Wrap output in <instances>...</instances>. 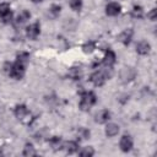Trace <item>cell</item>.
I'll use <instances>...</instances> for the list:
<instances>
[{
	"label": "cell",
	"mask_w": 157,
	"mask_h": 157,
	"mask_svg": "<svg viewBox=\"0 0 157 157\" xmlns=\"http://www.w3.org/2000/svg\"><path fill=\"white\" fill-rule=\"evenodd\" d=\"M113 76V67H108L104 66L103 69H99L97 71H94L93 74H91L90 76V81L96 86V87H101L105 83L107 80H109Z\"/></svg>",
	"instance_id": "6da1fadb"
},
{
	"label": "cell",
	"mask_w": 157,
	"mask_h": 157,
	"mask_svg": "<svg viewBox=\"0 0 157 157\" xmlns=\"http://www.w3.org/2000/svg\"><path fill=\"white\" fill-rule=\"evenodd\" d=\"M97 103V96L93 91H85L81 93V99L78 103V108L82 112H88Z\"/></svg>",
	"instance_id": "7a4b0ae2"
},
{
	"label": "cell",
	"mask_w": 157,
	"mask_h": 157,
	"mask_svg": "<svg viewBox=\"0 0 157 157\" xmlns=\"http://www.w3.org/2000/svg\"><path fill=\"white\" fill-rule=\"evenodd\" d=\"M7 74L13 80H21V78H23V76L26 74V67L17 63H11V65L7 70Z\"/></svg>",
	"instance_id": "3957f363"
},
{
	"label": "cell",
	"mask_w": 157,
	"mask_h": 157,
	"mask_svg": "<svg viewBox=\"0 0 157 157\" xmlns=\"http://www.w3.org/2000/svg\"><path fill=\"white\" fill-rule=\"evenodd\" d=\"M0 20L4 23L12 22V11L9 2H0Z\"/></svg>",
	"instance_id": "277c9868"
},
{
	"label": "cell",
	"mask_w": 157,
	"mask_h": 157,
	"mask_svg": "<svg viewBox=\"0 0 157 157\" xmlns=\"http://www.w3.org/2000/svg\"><path fill=\"white\" fill-rule=\"evenodd\" d=\"M39 34H40V23L39 22H33L26 27V36L28 39L36 40Z\"/></svg>",
	"instance_id": "5b68a950"
},
{
	"label": "cell",
	"mask_w": 157,
	"mask_h": 157,
	"mask_svg": "<svg viewBox=\"0 0 157 157\" xmlns=\"http://www.w3.org/2000/svg\"><path fill=\"white\" fill-rule=\"evenodd\" d=\"M132 147H134V140H132V137L130 135H126V134L123 135L120 137V140H119V148L123 152L128 153V152H130L132 150Z\"/></svg>",
	"instance_id": "8992f818"
},
{
	"label": "cell",
	"mask_w": 157,
	"mask_h": 157,
	"mask_svg": "<svg viewBox=\"0 0 157 157\" xmlns=\"http://www.w3.org/2000/svg\"><path fill=\"white\" fill-rule=\"evenodd\" d=\"M13 115L18 120H25L29 115V112H28L27 105L26 104H17V105H15V108H13Z\"/></svg>",
	"instance_id": "52a82bcc"
},
{
	"label": "cell",
	"mask_w": 157,
	"mask_h": 157,
	"mask_svg": "<svg viewBox=\"0 0 157 157\" xmlns=\"http://www.w3.org/2000/svg\"><path fill=\"white\" fill-rule=\"evenodd\" d=\"M117 61V55L112 49H107L105 54L102 59V65L103 66H108V67H113V65Z\"/></svg>",
	"instance_id": "ba28073f"
},
{
	"label": "cell",
	"mask_w": 157,
	"mask_h": 157,
	"mask_svg": "<svg viewBox=\"0 0 157 157\" xmlns=\"http://www.w3.org/2000/svg\"><path fill=\"white\" fill-rule=\"evenodd\" d=\"M121 11V6L119 2H115V1H112V2H108L105 5V15L108 16H118Z\"/></svg>",
	"instance_id": "9c48e42d"
},
{
	"label": "cell",
	"mask_w": 157,
	"mask_h": 157,
	"mask_svg": "<svg viewBox=\"0 0 157 157\" xmlns=\"http://www.w3.org/2000/svg\"><path fill=\"white\" fill-rule=\"evenodd\" d=\"M29 18H31V12H29L28 10H22V11L16 16V18L12 20V21H13V25H15L16 27H20V26L25 25Z\"/></svg>",
	"instance_id": "30bf717a"
},
{
	"label": "cell",
	"mask_w": 157,
	"mask_h": 157,
	"mask_svg": "<svg viewBox=\"0 0 157 157\" xmlns=\"http://www.w3.org/2000/svg\"><path fill=\"white\" fill-rule=\"evenodd\" d=\"M132 36H134V31L131 28H126L124 29L119 36H118V39L120 43H123L124 45H129L131 43V39H132Z\"/></svg>",
	"instance_id": "8fae6325"
},
{
	"label": "cell",
	"mask_w": 157,
	"mask_h": 157,
	"mask_svg": "<svg viewBox=\"0 0 157 157\" xmlns=\"http://www.w3.org/2000/svg\"><path fill=\"white\" fill-rule=\"evenodd\" d=\"M110 119V112L108 109H101L94 115V121L98 124H105Z\"/></svg>",
	"instance_id": "7c38bea8"
},
{
	"label": "cell",
	"mask_w": 157,
	"mask_h": 157,
	"mask_svg": "<svg viewBox=\"0 0 157 157\" xmlns=\"http://www.w3.org/2000/svg\"><path fill=\"white\" fill-rule=\"evenodd\" d=\"M136 76V71L132 67H124L120 72V78L123 82H130L135 78Z\"/></svg>",
	"instance_id": "4fadbf2b"
},
{
	"label": "cell",
	"mask_w": 157,
	"mask_h": 157,
	"mask_svg": "<svg viewBox=\"0 0 157 157\" xmlns=\"http://www.w3.org/2000/svg\"><path fill=\"white\" fill-rule=\"evenodd\" d=\"M151 52V44L147 40H140L136 44V53L140 55H147Z\"/></svg>",
	"instance_id": "5bb4252c"
},
{
	"label": "cell",
	"mask_w": 157,
	"mask_h": 157,
	"mask_svg": "<svg viewBox=\"0 0 157 157\" xmlns=\"http://www.w3.org/2000/svg\"><path fill=\"white\" fill-rule=\"evenodd\" d=\"M105 128H104V134L107 137H114L119 134V125L115 123H105Z\"/></svg>",
	"instance_id": "9a60e30c"
},
{
	"label": "cell",
	"mask_w": 157,
	"mask_h": 157,
	"mask_svg": "<svg viewBox=\"0 0 157 157\" xmlns=\"http://www.w3.org/2000/svg\"><path fill=\"white\" fill-rule=\"evenodd\" d=\"M67 155H74V153H77V151L80 150V145L77 141H74V140H70V141H66L64 142V147H63Z\"/></svg>",
	"instance_id": "2e32d148"
},
{
	"label": "cell",
	"mask_w": 157,
	"mask_h": 157,
	"mask_svg": "<svg viewBox=\"0 0 157 157\" xmlns=\"http://www.w3.org/2000/svg\"><path fill=\"white\" fill-rule=\"evenodd\" d=\"M48 141H49V145L53 151H60L64 147V141L60 136H52Z\"/></svg>",
	"instance_id": "e0dca14e"
},
{
	"label": "cell",
	"mask_w": 157,
	"mask_h": 157,
	"mask_svg": "<svg viewBox=\"0 0 157 157\" xmlns=\"http://www.w3.org/2000/svg\"><path fill=\"white\" fill-rule=\"evenodd\" d=\"M15 63H17V64H20V65L27 67V65H28V63H29V54H28L27 52H20V53H17V54H16V60H15Z\"/></svg>",
	"instance_id": "ac0fdd59"
},
{
	"label": "cell",
	"mask_w": 157,
	"mask_h": 157,
	"mask_svg": "<svg viewBox=\"0 0 157 157\" xmlns=\"http://www.w3.org/2000/svg\"><path fill=\"white\" fill-rule=\"evenodd\" d=\"M67 76L71 78V80H80L82 77V70L80 67H70L69 71H67Z\"/></svg>",
	"instance_id": "d6986e66"
},
{
	"label": "cell",
	"mask_w": 157,
	"mask_h": 157,
	"mask_svg": "<svg viewBox=\"0 0 157 157\" xmlns=\"http://www.w3.org/2000/svg\"><path fill=\"white\" fill-rule=\"evenodd\" d=\"M130 15H131L132 18H137V20L139 18H142L144 17V7L140 6V5H134Z\"/></svg>",
	"instance_id": "ffe728a7"
},
{
	"label": "cell",
	"mask_w": 157,
	"mask_h": 157,
	"mask_svg": "<svg viewBox=\"0 0 157 157\" xmlns=\"http://www.w3.org/2000/svg\"><path fill=\"white\" fill-rule=\"evenodd\" d=\"M22 155L26 156V157H32V156H36L37 152H36V148L34 146L31 144V142H27L23 147V151H22Z\"/></svg>",
	"instance_id": "44dd1931"
},
{
	"label": "cell",
	"mask_w": 157,
	"mask_h": 157,
	"mask_svg": "<svg viewBox=\"0 0 157 157\" xmlns=\"http://www.w3.org/2000/svg\"><path fill=\"white\" fill-rule=\"evenodd\" d=\"M60 11H61V6L60 5H56V4H53L48 9V16L52 17V18H56L60 15Z\"/></svg>",
	"instance_id": "7402d4cb"
},
{
	"label": "cell",
	"mask_w": 157,
	"mask_h": 157,
	"mask_svg": "<svg viewBox=\"0 0 157 157\" xmlns=\"http://www.w3.org/2000/svg\"><path fill=\"white\" fill-rule=\"evenodd\" d=\"M96 49V42L94 40H88L82 44V52L86 54H91Z\"/></svg>",
	"instance_id": "603a6c76"
},
{
	"label": "cell",
	"mask_w": 157,
	"mask_h": 157,
	"mask_svg": "<svg viewBox=\"0 0 157 157\" xmlns=\"http://www.w3.org/2000/svg\"><path fill=\"white\" fill-rule=\"evenodd\" d=\"M77 153L82 157H91V156L94 155V150H93L92 146H86V147H82L81 150H78Z\"/></svg>",
	"instance_id": "cb8c5ba5"
},
{
	"label": "cell",
	"mask_w": 157,
	"mask_h": 157,
	"mask_svg": "<svg viewBox=\"0 0 157 157\" xmlns=\"http://www.w3.org/2000/svg\"><path fill=\"white\" fill-rule=\"evenodd\" d=\"M69 5H70L71 10L78 12V11H81V9L83 6V2H82V0H70L69 1Z\"/></svg>",
	"instance_id": "d4e9b609"
},
{
	"label": "cell",
	"mask_w": 157,
	"mask_h": 157,
	"mask_svg": "<svg viewBox=\"0 0 157 157\" xmlns=\"http://www.w3.org/2000/svg\"><path fill=\"white\" fill-rule=\"evenodd\" d=\"M77 135H78L81 139H88V137H90V130L81 126V128H78V130H77Z\"/></svg>",
	"instance_id": "484cf974"
},
{
	"label": "cell",
	"mask_w": 157,
	"mask_h": 157,
	"mask_svg": "<svg viewBox=\"0 0 157 157\" xmlns=\"http://www.w3.org/2000/svg\"><path fill=\"white\" fill-rule=\"evenodd\" d=\"M147 17H148L151 21H156V17H157V15H156V9H152V10L147 13Z\"/></svg>",
	"instance_id": "4316f807"
},
{
	"label": "cell",
	"mask_w": 157,
	"mask_h": 157,
	"mask_svg": "<svg viewBox=\"0 0 157 157\" xmlns=\"http://www.w3.org/2000/svg\"><path fill=\"white\" fill-rule=\"evenodd\" d=\"M32 2H34V4H38V2H42L43 0H31Z\"/></svg>",
	"instance_id": "83f0119b"
},
{
	"label": "cell",
	"mask_w": 157,
	"mask_h": 157,
	"mask_svg": "<svg viewBox=\"0 0 157 157\" xmlns=\"http://www.w3.org/2000/svg\"><path fill=\"white\" fill-rule=\"evenodd\" d=\"M0 112H1V107H0Z\"/></svg>",
	"instance_id": "f1b7e54d"
},
{
	"label": "cell",
	"mask_w": 157,
	"mask_h": 157,
	"mask_svg": "<svg viewBox=\"0 0 157 157\" xmlns=\"http://www.w3.org/2000/svg\"><path fill=\"white\" fill-rule=\"evenodd\" d=\"M0 155H1V151H0Z\"/></svg>",
	"instance_id": "f546056e"
}]
</instances>
